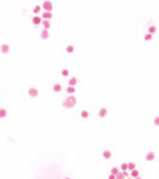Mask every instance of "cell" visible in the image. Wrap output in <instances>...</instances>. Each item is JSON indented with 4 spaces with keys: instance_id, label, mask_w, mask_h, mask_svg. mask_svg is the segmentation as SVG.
<instances>
[{
    "instance_id": "obj_9",
    "label": "cell",
    "mask_w": 159,
    "mask_h": 179,
    "mask_svg": "<svg viewBox=\"0 0 159 179\" xmlns=\"http://www.w3.org/2000/svg\"><path fill=\"white\" fill-rule=\"evenodd\" d=\"M40 39H42V40L49 39V32H48V30H44V29L42 30V32H40Z\"/></svg>"
},
{
    "instance_id": "obj_22",
    "label": "cell",
    "mask_w": 159,
    "mask_h": 179,
    "mask_svg": "<svg viewBox=\"0 0 159 179\" xmlns=\"http://www.w3.org/2000/svg\"><path fill=\"white\" fill-rule=\"evenodd\" d=\"M69 74H70V71H69L67 68H63V70H61V75H62L63 77H67V76H69Z\"/></svg>"
},
{
    "instance_id": "obj_11",
    "label": "cell",
    "mask_w": 159,
    "mask_h": 179,
    "mask_svg": "<svg viewBox=\"0 0 159 179\" xmlns=\"http://www.w3.org/2000/svg\"><path fill=\"white\" fill-rule=\"evenodd\" d=\"M76 84H78V77H70L69 79V86H76Z\"/></svg>"
},
{
    "instance_id": "obj_15",
    "label": "cell",
    "mask_w": 159,
    "mask_h": 179,
    "mask_svg": "<svg viewBox=\"0 0 159 179\" xmlns=\"http://www.w3.org/2000/svg\"><path fill=\"white\" fill-rule=\"evenodd\" d=\"M65 50H66V53L71 54V53H74V52H75V46H74V45H71V44H69V45L66 46V49H65Z\"/></svg>"
},
{
    "instance_id": "obj_28",
    "label": "cell",
    "mask_w": 159,
    "mask_h": 179,
    "mask_svg": "<svg viewBox=\"0 0 159 179\" xmlns=\"http://www.w3.org/2000/svg\"><path fill=\"white\" fill-rule=\"evenodd\" d=\"M107 179H117V175H113V174H109Z\"/></svg>"
},
{
    "instance_id": "obj_7",
    "label": "cell",
    "mask_w": 159,
    "mask_h": 179,
    "mask_svg": "<svg viewBox=\"0 0 159 179\" xmlns=\"http://www.w3.org/2000/svg\"><path fill=\"white\" fill-rule=\"evenodd\" d=\"M42 18L43 19H47V21H51L53 18V13H51V12H43Z\"/></svg>"
},
{
    "instance_id": "obj_6",
    "label": "cell",
    "mask_w": 159,
    "mask_h": 179,
    "mask_svg": "<svg viewBox=\"0 0 159 179\" xmlns=\"http://www.w3.org/2000/svg\"><path fill=\"white\" fill-rule=\"evenodd\" d=\"M107 113H109L107 108L106 107H102V108H100V111H98V117H100V119H105L107 116Z\"/></svg>"
},
{
    "instance_id": "obj_14",
    "label": "cell",
    "mask_w": 159,
    "mask_h": 179,
    "mask_svg": "<svg viewBox=\"0 0 159 179\" xmlns=\"http://www.w3.org/2000/svg\"><path fill=\"white\" fill-rule=\"evenodd\" d=\"M7 115H8V112H7V110H5V108H0V119H2V120H3V119H5V117H7Z\"/></svg>"
},
{
    "instance_id": "obj_29",
    "label": "cell",
    "mask_w": 159,
    "mask_h": 179,
    "mask_svg": "<svg viewBox=\"0 0 159 179\" xmlns=\"http://www.w3.org/2000/svg\"><path fill=\"white\" fill-rule=\"evenodd\" d=\"M122 173H123V174H124V177H125V178H127V177H128V171H122Z\"/></svg>"
},
{
    "instance_id": "obj_17",
    "label": "cell",
    "mask_w": 159,
    "mask_h": 179,
    "mask_svg": "<svg viewBox=\"0 0 159 179\" xmlns=\"http://www.w3.org/2000/svg\"><path fill=\"white\" fill-rule=\"evenodd\" d=\"M131 173V177H132V178H139L140 177V171L139 170H137V169H135V170H132V171H129Z\"/></svg>"
},
{
    "instance_id": "obj_20",
    "label": "cell",
    "mask_w": 159,
    "mask_h": 179,
    "mask_svg": "<svg viewBox=\"0 0 159 179\" xmlns=\"http://www.w3.org/2000/svg\"><path fill=\"white\" fill-rule=\"evenodd\" d=\"M80 117H81V119H88V117H89V112L85 111V110H83V111L80 112Z\"/></svg>"
},
{
    "instance_id": "obj_13",
    "label": "cell",
    "mask_w": 159,
    "mask_h": 179,
    "mask_svg": "<svg viewBox=\"0 0 159 179\" xmlns=\"http://www.w3.org/2000/svg\"><path fill=\"white\" fill-rule=\"evenodd\" d=\"M61 90H62V85H61V84L56 83V84L53 85V91H56V93H60Z\"/></svg>"
},
{
    "instance_id": "obj_5",
    "label": "cell",
    "mask_w": 159,
    "mask_h": 179,
    "mask_svg": "<svg viewBox=\"0 0 159 179\" xmlns=\"http://www.w3.org/2000/svg\"><path fill=\"white\" fill-rule=\"evenodd\" d=\"M43 19L40 15H34V17H32V23H34L35 26H39V25H43Z\"/></svg>"
},
{
    "instance_id": "obj_2",
    "label": "cell",
    "mask_w": 159,
    "mask_h": 179,
    "mask_svg": "<svg viewBox=\"0 0 159 179\" xmlns=\"http://www.w3.org/2000/svg\"><path fill=\"white\" fill-rule=\"evenodd\" d=\"M42 8H43V10H44V12H51V13H52V10H53V8H54V5H53L52 2L47 0V2H43Z\"/></svg>"
},
{
    "instance_id": "obj_27",
    "label": "cell",
    "mask_w": 159,
    "mask_h": 179,
    "mask_svg": "<svg viewBox=\"0 0 159 179\" xmlns=\"http://www.w3.org/2000/svg\"><path fill=\"white\" fill-rule=\"evenodd\" d=\"M117 179H125V177H124L123 173H119V174L117 175Z\"/></svg>"
},
{
    "instance_id": "obj_26",
    "label": "cell",
    "mask_w": 159,
    "mask_h": 179,
    "mask_svg": "<svg viewBox=\"0 0 159 179\" xmlns=\"http://www.w3.org/2000/svg\"><path fill=\"white\" fill-rule=\"evenodd\" d=\"M153 122H154V125H155V126H159V116H155V117H154V120H153Z\"/></svg>"
},
{
    "instance_id": "obj_19",
    "label": "cell",
    "mask_w": 159,
    "mask_h": 179,
    "mask_svg": "<svg viewBox=\"0 0 159 179\" xmlns=\"http://www.w3.org/2000/svg\"><path fill=\"white\" fill-rule=\"evenodd\" d=\"M157 30H158V29H157V26L151 25V26L149 27V29H147V34H151V35H153V34H154V32H155Z\"/></svg>"
},
{
    "instance_id": "obj_21",
    "label": "cell",
    "mask_w": 159,
    "mask_h": 179,
    "mask_svg": "<svg viewBox=\"0 0 159 179\" xmlns=\"http://www.w3.org/2000/svg\"><path fill=\"white\" fill-rule=\"evenodd\" d=\"M120 170L122 171H128V162H122V165H120Z\"/></svg>"
},
{
    "instance_id": "obj_31",
    "label": "cell",
    "mask_w": 159,
    "mask_h": 179,
    "mask_svg": "<svg viewBox=\"0 0 159 179\" xmlns=\"http://www.w3.org/2000/svg\"><path fill=\"white\" fill-rule=\"evenodd\" d=\"M136 179H141V177H139V178H136Z\"/></svg>"
},
{
    "instance_id": "obj_10",
    "label": "cell",
    "mask_w": 159,
    "mask_h": 179,
    "mask_svg": "<svg viewBox=\"0 0 159 179\" xmlns=\"http://www.w3.org/2000/svg\"><path fill=\"white\" fill-rule=\"evenodd\" d=\"M9 49H10V46L8 44H2V46H0V50H2L3 54H7L9 52Z\"/></svg>"
},
{
    "instance_id": "obj_4",
    "label": "cell",
    "mask_w": 159,
    "mask_h": 179,
    "mask_svg": "<svg viewBox=\"0 0 159 179\" xmlns=\"http://www.w3.org/2000/svg\"><path fill=\"white\" fill-rule=\"evenodd\" d=\"M155 157H157V155H155L154 151H149V152L146 153L145 159H146V161H147V162H153V161L155 160Z\"/></svg>"
},
{
    "instance_id": "obj_3",
    "label": "cell",
    "mask_w": 159,
    "mask_h": 179,
    "mask_svg": "<svg viewBox=\"0 0 159 179\" xmlns=\"http://www.w3.org/2000/svg\"><path fill=\"white\" fill-rule=\"evenodd\" d=\"M27 93H29V95L31 97V98H36V97L39 95V90H38L36 88H34V86H31V88H29V90H27Z\"/></svg>"
},
{
    "instance_id": "obj_16",
    "label": "cell",
    "mask_w": 159,
    "mask_h": 179,
    "mask_svg": "<svg viewBox=\"0 0 159 179\" xmlns=\"http://www.w3.org/2000/svg\"><path fill=\"white\" fill-rule=\"evenodd\" d=\"M119 173H120V169H119V167H117V166L111 167V170H110V174H113V175H118Z\"/></svg>"
},
{
    "instance_id": "obj_18",
    "label": "cell",
    "mask_w": 159,
    "mask_h": 179,
    "mask_svg": "<svg viewBox=\"0 0 159 179\" xmlns=\"http://www.w3.org/2000/svg\"><path fill=\"white\" fill-rule=\"evenodd\" d=\"M43 27H44V30L51 29V21H47V19L43 21Z\"/></svg>"
},
{
    "instance_id": "obj_12",
    "label": "cell",
    "mask_w": 159,
    "mask_h": 179,
    "mask_svg": "<svg viewBox=\"0 0 159 179\" xmlns=\"http://www.w3.org/2000/svg\"><path fill=\"white\" fill-rule=\"evenodd\" d=\"M75 91H76L75 86H67V88H66V93L69 95H75Z\"/></svg>"
},
{
    "instance_id": "obj_24",
    "label": "cell",
    "mask_w": 159,
    "mask_h": 179,
    "mask_svg": "<svg viewBox=\"0 0 159 179\" xmlns=\"http://www.w3.org/2000/svg\"><path fill=\"white\" fill-rule=\"evenodd\" d=\"M42 9H43V8L40 7V5H35V7H34V14H35V15H38V13H39Z\"/></svg>"
},
{
    "instance_id": "obj_30",
    "label": "cell",
    "mask_w": 159,
    "mask_h": 179,
    "mask_svg": "<svg viewBox=\"0 0 159 179\" xmlns=\"http://www.w3.org/2000/svg\"><path fill=\"white\" fill-rule=\"evenodd\" d=\"M65 179H71V178H69V177H66V178H65Z\"/></svg>"
},
{
    "instance_id": "obj_23",
    "label": "cell",
    "mask_w": 159,
    "mask_h": 179,
    "mask_svg": "<svg viewBox=\"0 0 159 179\" xmlns=\"http://www.w3.org/2000/svg\"><path fill=\"white\" fill-rule=\"evenodd\" d=\"M136 169V164L135 162H128V171H132Z\"/></svg>"
},
{
    "instance_id": "obj_8",
    "label": "cell",
    "mask_w": 159,
    "mask_h": 179,
    "mask_svg": "<svg viewBox=\"0 0 159 179\" xmlns=\"http://www.w3.org/2000/svg\"><path fill=\"white\" fill-rule=\"evenodd\" d=\"M102 157H103L105 160L111 159V157H113V152H111V151H109V150H105V151L102 152Z\"/></svg>"
},
{
    "instance_id": "obj_1",
    "label": "cell",
    "mask_w": 159,
    "mask_h": 179,
    "mask_svg": "<svg viewBox=\"0 0 159 179\" xmlns=\"http://www.w3.org/2000/svg\"><path fill=\"white\" fill-rule=\"evenodd\" d=\"M62 106L65 108H73V107H75L76 106V97L75 95H69L67 98H65Z\"/></svg>"
},
{
    "instance_id": "obj_25",
    "label": "cell",
    "mask_w": 159,
    "mask_h": 179,
    "mask_svg": "<svg viewBox=\"0 0 159 179\" xmlns=\"http://www.w3.org/2000/svg\"><path fill=\"white\" fill-rule=\"evenodd\" d=\"M151 39H153V35H151V34H145V35H144V40H145V41H150Z\"/></svg>"
}]
</instances>
